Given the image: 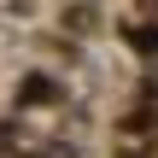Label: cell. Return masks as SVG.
<instances>
[{"label": "cell", "mask_w": 158, "mask_h": 158, "mask_svg": "<svg viewBox=\"0 0 158 158\" xmlns=\"http://www.w3.org/2000/svg\"><path fill=\"white\" fill-rule=\"evenodd\" d=\"M18 100H23V106H47V100H53V82H47V76H29V82L18 88Z\"/></svg>", "instance_id": "obj_1"}]
</instances>
